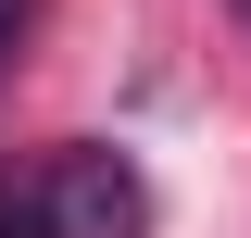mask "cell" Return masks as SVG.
<instances>
[{
	"mask_svg": "<svg viewBox=\"0 0 251 238\" xmlns=\"http://www.w3.org/2000/svg\"><path fill=\"white\" fill-rule=\"evenodd\" d=\"M25 201H38V238H151V176L100 138H63L25 176Z\"/></svg>",
	"mask_w": 251,
	"mask_h": 238,
	"instance_id": "cell-1",
	"label": "cell"
},
{
	"mask_svg": "<svg viewBox=\"0 0 251 238\" xmlns=\"http://www.w3.org/2000/svg\"><path fill=\"white\" fill-rule=\"evenodd\" d=\"M13 38H25V0H0V50H13Z\"/></svg>",
	"mask_w": 251,
	"mask_h": 238,
	"instance_id": "cell-2",
	"label": "cell"
}]
</instances>
